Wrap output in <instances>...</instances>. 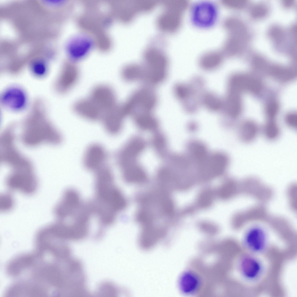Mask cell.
Wrapping results in <instances>:
<instances>
[{
    "label": "cell",
    "instance_id": "obj_1",
    "mask_svg": "<svg viewBox=\"0 0 297 297\" xmlns=\"http://www.w3.org/2000/svg\"><path fill=\"white\" fill-rule=\"evenodd\" d=\"M36 102L24 120L21 139L23 144L30 147L43 144H60L62 137L47 118L43 105Z\"/></svg>",
    "mask_w": 297,
    "mask_h": 297
},
{
    "label": "cell",
    "instance_id": "obj_2",
    "mask_svg": "<svg viewBox=\"0 0 297 297\" xmlns=\"http://www.w3.org/2000/svg\"><path fill=\"white\" fill-rule=\"evenodd\" d=\"M95 202L115 213L126 207L124 197L115 186L113 173L105 171L97 174L95 177Z\"/></svg>",
    "mask_w": 297,
    "mask_h": 297
},
{
    "label": "cell",
    "instance_id": "obj_3",
    "mask_svg": "<svg viewBox=\"0 0 297 297\" xmlns=\"http://www.w3.org/2000/svg\"><path fill=\"white\" fill-rule=\"evenodd\" d=\"M157 103V96L154 88L144 85L133 92L120 105L126 117L138 113L153 112Z\"/></svg>",
    "mask_w": 297,
    "mask_h": 297
},
{
    "label": "cell",
    "instance_id": "obj_4",
    "mask_svg": "<svg viewBox=\"0 0 297 297\" xmlns=\"http://www.w3.org/2000/svg\"><path fill=\"white\" fill-rule=\"evenodd\" d=\"M10 191L30 195L37 191L38 182L34 167L11 170L5 180Z\"/></svg>",
    "mask_w": 297,
    "mask_h": 297
},
{
    "label": "cell",
    "instance_id": "obj_5",
    "mask_svg": "<svg viewBox=\"0 0 297 297\" xmlns=\"http://www.w3.org/2000/svg\"><path fill=\"white\" fill-rule=\"evenodd\" d=\"M246 251L242 253L238 259L239 273L242 281L246 283H256L263 277L265 267L261 260L257 257V254Z\"/></svg>",
    "mask_w": 297,
    "mask_h": 297
},
{
    "label": "cell",
    "instance_id": "obj_6",
    "mask_svg": "<svg viewBox=\"0 0 297 297\" xmlns=\"http://www.w3.org/2000/svg\"><path fill=\"white\" fill-rule=\"evenodd\" d=\"M81 203L78 193L73 189H67L55 207L54 214L58 220L65 221L70 219L82 208Z\"/></svg>",
    "mask_w": 297,
    "mask_h": 297
},
{
    "label": "cell",
    "instance_id": "obj_7",
    "mask_svg": "<svg viewBox=\"0 0 297 297\" xmlns=\"http://www.w3.org/2000/svg\"><path fill=\"white\" fill-rule=\"evenodd\" d=\"M89 97L100 110L103 116L106 113L116 108L119 105L114 90L107 85L102 84L96 86L92 89Z\"/></svg>",
    "mask_w": 297,
    "mask_h": 297
},
{
    "label": "cell",
    "instance_id": "obj_8",
    "mask_svg": "<svg viewBox=\"0 0 297 297\" xmlns=\"http://www.w3.org/2000/svg\"><path fill=\"white\" fill-rule=\"evenodd\" d=\"M270 242L265 231L258 227L252 228L247 231L243 239L242 244L246 251L260 254L268 249Z\"/></svg>",
    "mask_w": 297,
    "mask_h": 297
},
{
    "label": "cell",
    "instance_id": "obj_9",
    "mask_svg": "<svg viewBox=\"0 0 297 297\" xmlns=\"http://www.w3.org/2000/svg\"><path fill=\"white\" fill-rule=\"evenodd\" d=\"M199 2L191 8V19L196 25L206 27L211 26L216 19L218 11L216 6L206 1Z\"/></svg>",
    "mask_w": 297,
    "mask_h": 297
},
{
    "label": "cell",
    "instance_id": "obj_10",
    "mask_svg": "<svg viewBox=\"0 0 297 297\" xmlns=\"http://www.w3.org/2000/svg\"><path fill=\"white\" fill-rule=\"evenodd\" d=\"M108 153L104 147L98 143H93L86 148L83 157V163L85 169L95 172L106 164Z\"/></svg>",
    "mask_w": 297,
    "mask_h": 297
},
{
    "label": "cell",
    "instance_id": "obj_11",
    "mask_svg": "<svg viewBox=\"0 0 297 297\" xmlns=\"http://www.w3.org/2000/svg\"><path fill=\"white\" fill-rule=\"evenodd\" d=\"M80 75L79 70L74 62L66 65L59 72L55 82V87L60 93L70 91L77 84Z\"/></svg>",
    "mask_w": 297,
    "mask_h": 297
},
{
    "label": "cell",
    "instance_id": "obj_12",
    "mask_svg": "<svg viewBox=\"0 0 297 297\" xmlns=\"http://www.w3.org/2000/svg\"><path fill=\"white\" fill-rule=\"evenodd\" d=\"M228 159L225 155L220 153L207 157L200 163V171L205 178H209L219 176L225 170L228 164Z\"/></svg>",
    "mask_w": 297,
    "mask_h": 297
},
{
    "label": "cell",
    "instance_id": "obj_13",
    "mask_svg": "<svg viewBox=\"0 0 297 297\" xmlns=\"http://www.w3.org/2000/svg\"><path fill=\"white\" fill-rule=\"evenodd\" d=\"M1 101L4 107L15 111L23 109L27 101L26 94L19 87L12 86L3 92L1 97Z\"/></svg>",
    "mask_w": 297,
    "mask_h": 297
},
{
    "label": "cell",
    "instance_id": "obj_14",
    "mask_svg": "<svg viewBox=\"0 0 297 297\" xmlns=\"http://www.w3.org/2000/svg\"><path fill=\"white\" fill-rule=\"evenodd\" d=\"M93 46V41L88 36L81 35L73 38L67 47L68 53L72 62H74L85 57Z\"/></svg>",
    "mask_w": 297,
    "mask_h": 297
},
{
    "label": "cell",
    "instance_id": "obj_15",
    "mask_svg": "<svg viewBox=\"0 0 297 297\" xmlns=\"http://www.w3.org/2000/svg\"><path fill=\"white\" fill-rule=\"evenodd\" d=\"M73 110L78 115L90 121H101L103 116L100 110L89 97L76 101Z\"/></svg>",
    "mask_w": 297,
    "mask_h": 297
},
{
    "label": "cell",
    "instance_id": "obj_16",
    "mask_svg": "<svg viewBox=\"0 0 297 297\" xmlns=\"http://www.w3.org/2000/svg\"><path fill=\"white\" fill-rule=\"evenodd\" d=\"M125 116L122 111L120 105L115 109L105 113L101 121L106 131L110 135H115L122 128Z\"/></svg>",
    "mask_w": 297,
    "mask_h": 297
},
{
    "label": "cell",
    "instance_id": "obj_17",
    "mask_svg": "<svg viewBox=\"0 0 297 297\" xmlns=\"http://www.w3.org/2000/svg\"><path fill=\"white\" fill-rule=\"evenodd\" d=\"M226 57L221 49H213L202 53L198 59L200 67L206 70H211L220 66Z\"/></svg>",
    "mask_w": 297,
    "mask_h": 297
},
{
    "label": "cell",
    "instance_id": "obj_18",
    "mask_svg": "<svg viewBox=\"0 0 297 297\" xmlns=\"http://www.w3.org/2000/svg\"><path fill=\"white\" fill-rule=\"evenodd\" d=\"M261 132L259 125L255 122L247 120L243 122L239 126L238 135L240 140L245 143L253 142Z\"/></svg>",
    "mask_w": 297,
    "mask_h": 297
},
{
    "label": "cell",
    "instance_id": "obj_19",
    "mask_svg": "<svg viewBox=\"0 0 297 297\" xmlns=\"http://www.w3.org/2000/svg\"><path fill=\"white\" fill-rule=\"evenodd\" d=\"M179 286L181 291L184 294H190L195 292L199 288V278L194 273L191 271L184 273L179 281Z\"/></svg>",
    "mask_w": 297,
    "mask_h": 297
},
{
    "label": "cell",
    "instance_id": "obj_20",
    "mask_svg": "<svg viewBox=\"0 0 297 297\" xmlns=\"http://www.w3.org/2000/svg\"><path fill=\"white\" fill-rule=\"evenodd\" d=\"M123 177L128 182H143L146 178L145 174L142 169L135 164H131L121 169Z\"/></svg>",
    "mask_w": 297,
    "mask_h": 297
},
{
    "label": "cell",
    "instance_id": "obj_21",
    "mask_svg": "<svg viewBox=\"0 0 297 297\" xmlns=\"http://www.w3.org/2000/svg\"><path fill=\"white\" fill-rule=\"evenodd\" d=\"M132 116L136 125L142 129H154L158 125V121L153 112L137 114Z\"/></svg>",
    "mask_w": 297,
    "mask_h": 297
},
{
    "label": "cell",
    "instance_id": "obj_22",
    "mask_svg": "<svg viewBox=\"0 0 297 297\" xmlns=\"http://www.w3.org/2000/svg\"><path fill=\"white\" fill-rule=\"evenodd\" d=\"M121 75L123 79L126 82H141L142 74L141 66L135 64L127 66L122 69Z\"/></svg>",
    "mask_w": 297,
    "mask_h": 297
},
{
    "label": "cell",
    "instance_id": "obj_23",
    "mask_svg": "<svg viewBox=\"0 0 297 297\" xmlns=\"http://www.w3.org/2000/svg\"><path fill=\"white\" fill-rule=\"evenodd\" d=\"M238 99L236 94L229 92L223 102L222 108L228 115L234 117L238 114Z\"/></svg>",
    "mask_w": 297,
    "mask_h": 297
},
{
    "label": "cell",
    "instance_id": "obj_24",
    "mask_svg": "<svg viewBox=\"0 0 297 297\" xmlns=\"http://www.w3.org/2000/svg\"><path fill=\"white\" fill-rule=\"evenodd\" d=\"M265 137L270 141L277 139L280 135V129L278 124L273 119H269L261 128Z\"/></svg>",
    "mask_w": 297,
    "mask_h": 297
},
{
    "label": "cell",
    "instance_id": "obj_25",
    "mask_svg": "<svg viewBox=\"0 0 297 297\" xmlns=\"http://www.w3.org/2000/svg\"><path fill=\"white\" fill-rule=\"evenodd\" d=\"M202 101L205 107L212 111H217L222 108L223 102L214 93H209L205 94Z\"/></svg>",
    "mask_w": 297,
    "mask_h": 297
},
{
    "label": "cell",
    "instance_id": "obj_26",
    "mask_svg": "<svg viewBox=\"0 0 297 297\" xmlns=\"http://www.w3.org/2000/svg\"><path fill=\"white\" fill-rule=\"evenodd\" d=\"M15 200L13 196L8 192L4 193L0 196V210L3 212H9L14 207Z\"/></svg>",
    "mask_w": 297,
    "mask_h": 297
},
{
    "label": "cell",
    "instance_id": "obj_27",
    "mask_svg": "<svg viewBox=\"0 0 297 297\" xmlns=\"http://www.w3.org/2000/svg\"><path fill=\"white\" fill-rule=\"evenodd\" d=\"M190 89L189 86L186 84L178 83L174 85L173 92L178 99L181 101H184L190 96Z\"/></svg>",
    "mask_w": 297,
    "mask_h": 297
},
{
    "label": "cell",
    "instance_id": "obj_28",
    "mask_svg": "<svg viewBox=\"0 0 297 297\" xmlns=\"http://www.w3.org/2000/svg\"><path fill=\"white\" fill-rule=\"evenodd\" d=\"M190 148L191 155L200 163L207 157V151L205 147L200 143H193L191 145Z\"/></svg>",
    "mask_w": 297,
    "mask_h": 297
},
{
    "label": "cell",
    "instance_id": "obj_29",
    "mask_svg": "<svg viewBox=\"0 0 297 297\" xmlns=\"http://www.w3.org/2000/svg\"><path fill=\"white\" fill-rule=\"evenodd\" d=\"M30 70L32 75L38 77H42L47 73L48 68L46 64L41 61H36L32 65Z\"/></svg>",
    "mask_w": 297,
    "mask_h": 297
},
{
    "label": "cell",
    "instance_id": "obj_30",
    "mask_svg": "<svg viewBox=\"0 0 297 297\" xmlns=\"http://www.w3.org/2000/svg\"><path fill=\"white\" fill-rule=\"evenodd\" d=\"M235 190V184L231 181L227 182L223 184L218 191L220 197L223 199L229 198L233 194Z\"/></svg>",
    "mask_w": 297,
    "mask_h": 297
},
{
    "label": "cell",
    "instance_id": "obj_31",
    "mask_svg": "<svg viewBox=\"0 0 297 297\" xmlns=\"http://www.w3.org/2000/svg\"><path fill=\"white\" fill-rule=\"evenodd\" d=\"M213 198V195L211 191L209 190L204 191L198 197V204L202 208L207 207L212 203Z\"/></svg>",
    "mask_w": 297,
    "mask_h": 297
},
{
    "label": "cell",
    "instance_id": "obj_32",
    "mask_svg": "<svg viewBox=\"0 0 297 297\" xmlns=\"http://www.w3.org/2000/svg\"><path fill=\"white\" fill-rule=\"evenodd\" d=\"M285 121L287 125L289 128L294 129H296L297 118L296 115L294 114L287 115L285 118Z\"/></svg>",
    "mask_w": 297,
    "mask_h": 297
}]
</instances>
